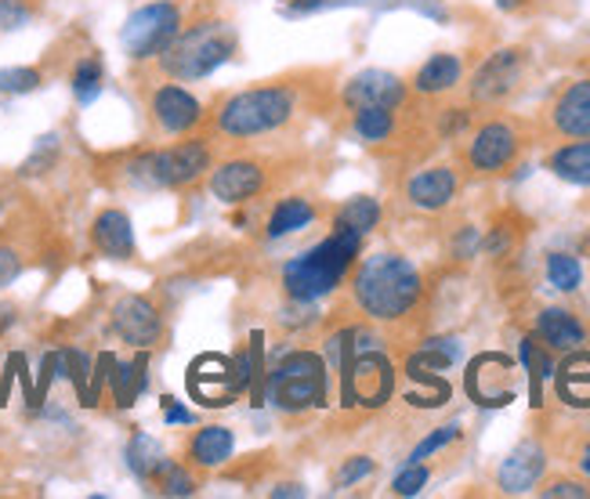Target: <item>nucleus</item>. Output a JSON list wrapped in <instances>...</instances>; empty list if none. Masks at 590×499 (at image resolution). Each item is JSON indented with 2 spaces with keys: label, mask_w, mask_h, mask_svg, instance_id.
<instances>
[{
  "label": "nucleus",
  "mask_w": 590,
  "mask_h": 499,
  "mask_svg": "<svg viewBox=\"0 0 590 499\" xmlns=\"http://www.w3.org/2000/svg\"><path fill=\"white\" fill-rule=\"evenodd\" d=\"M301 113V91L290 80H265L257 88L235 91L218 102V109L204 116L210 138L254 141L276 130H287Z\"/></svg>",
  "instance_id": "nucleus-1"
},
{
  "label": "nucleus",
  "mask_w": 590,
  "mask_h": 499,
  "mask_svg": "<svg viewBox=\"0 0 590 499\" xmlns=\"http://www.w3.org/2000/svg\"><path fill=\"white\" fill-rule=\"evenodd\" d=\"M351 293H356V304L370 318H377V323H395V318H403L417 307L424 282L406 257L373 254L359 265L356 279H351Z\"/></svg>",
  "instance_id": "nucleus-2"
},
{
  "label": "nucleus",
  "mask_w": 590,
  "mask_h": 499,
  "mask_svg": "<svg viewBox=\"0 0 590 499\" xmlns=\"http://www.w3.org/2000/svg\"><path fill=\"white\" fill-rule=\"evenodd\" d=\"M235 47H240V33H235L232 22L221 15H204V19H196L193 26L178 30V37L163 47L157 66L167 80H193L196 83L210 73H218V69L235 55Z\"/></svg>",
  "instance_id": "nucleus-3"
},
{
  "label": "nucleus",
  "mask_w": 590,
  "mask_h": 499,
  "mask_svg": "<svg viewBox=\"0 0 590 499\" xmlns=\"http://www.w3.org/2000/svg\"><path fill=\"white\" fill-rule=\"evenodd\" d=\"M362 235L345 229V224H334V232L326 235L323 243L312 246L309 254L293 257L287 268H282V287H287L290 301H319L334 287H340V279L348 276L351 260L359 257Z\"/></svg>",
  "instance_id": "nucleus-4"
},
{
  "label": "nucleus",
  "mask_w": 590,
  "mask_h": 499,
  "mask_svg": "<svg viewBox=\"0 0 590 499\" xmlns=\"http://www.w3.org/2000/svg\"><path fill=\"white\" fill-rule=\"evenodd\" d=\"M215 138L207 135H196V138H185L178 146H167V149H152V152H141L135 156V163L127 166V177L138 185V188H185V185H196L199 177L207 171H215Z\"/></svg>",
  "instance_id": "nucleus-5"
},
{
  "label": "nucleus",
  "mask_w": 590,
  "mask_h": 499,
  "mask_svg": "<svg viewBox=\"0 0 590 499\" xmlns=\"http://www.w3.org/2000/svg\"><path fill=\"white\" fill-rule=\"evenodd\" d=\"M279 182V160L262 152H240V156L218 160L210 171V193L221 204H251V199L273 193Z\"/></svg>",
  "instance_id": "nucleus-6"
},
{
  "label": "nucleus",
  "mask_w": 590,
  "mask_h": 499,
  "mask_svg": "<svg viewBox=\"0 0 590 499\" xmlns=\"http://www.w3.org/2000/svg\"><path fill=\"white\" fill-rule=\"evenodd\" d=\"M268 398L273 406L298 413V409H312L326 398V365L319 355L312 351H293L287 355L276 373L273 384H268Z\"/></svg>",
  "instance_id": "nucleus-7"
},
{
  "label": "nucleus",
  "mask_w": 590,
  "mask_h": 499,
  "mask_svg": "<svg viewBox=\"0 0 590 499\" xmlns=\"http://www.w3.org/2000/svg\"><path fill=\"white\" fill-rule=\"evenodd\" d=\"M185 26L182 22V8L171 4V0H160V4H146L138 8L131 19L124 22V51L135 58V62H146V58H160L163 47H167L178 30Z\"/></svg>",
  "instance_id": "nucleus-8"
},
{
  "label": "nucleus",
  "mask_w": 590,
  "mask_h": 499,
  "mask_svg": "<svg viewBox=\"0 0 590 499\" xmlns=\"http://www.w3.org/2000/svg\"><path fill=\"white\" fill-rule=\"evenodd\" d=\"M149 113H152V124L171 138H185L204 127V105H199L193 91L178 88V83H160V88L149 94Z\"/></svg>",
  "instance_id": "nucleus-9"
},
{
  "label": "nucleus",
  "mask_w": 590,
  "mask_h": 499,
  "mask_svg": "<svg viewBox=\"0 0 590 499\" xmlns=\"http://www.w3.org/2000/svg\"><path fill=\"white\" fill-rule=\"evenodd\" d=\"M395 387L392 365H387L381 355L373 351H359L351 355V365L345 373V398L359 402V406H384L387 395Z\"/></svg>",
  "instance_id": "nucleus-10"
},
{
  "label": "nucleus",
  "mask_w": 590,
  "mask_h": 499,
  "mask_svg": "<svg viewBox=\"0 0 590 499\" xmlns=\"http://www.w3.org/2000/svg\"><path fill=\"white\" fill-rule=\"evenodd\" d=\"M525 73V51L518 47H504L493 58L482 62V69L471 80V98L482 102V105H493V102H504L507 94L518 88V80Z\"/></svg>",
  "instance_id": "nucleus-11"
},
{
  "label": "nucleus",
  "mask_w": 590,
  "mask_h": 499,
  "mask_svg": "<svg viewBox=\"0 0 590 499\" xmlns=\"http://www.w3.org/2000/svg\"><path fill=\"white\" fill-rule=\"evenodd\" d=\"M340 102L348 109H398L406 102V83L395 73H384V69H366V73L345 83Z\"/></svg>",
  "instance_id": "nucleus-12"
},
{
  "label": "nucleus",
  "mask_w": 590,
  "mask_h": 499,
  "mask_svg": "<svg viewBox=\"0 0 590 499\" xmlns=\"http://www.w3.org/2000/svg\"><path fill=\"white\" fill-rule=\"evenodd\" d=\"M518 149H522V141H518V130L504 120H493L478 130L475 138H471L467 146V163L475 166L482 174H497L504 166H511Z\"/></svg>",
  "instance_id": "nucleus-13"
},
{
  "label": "nucleus",
  "mask_w": 590,
  "mask_h": 499,
  "mask_svg": "<svg viewBox=\"0 0 590 499\" xmlns=\"http://www.w3.org/2000/svg\"><path fill=\"white\" fill-rule=\"evenodd\" d=\"M113 329L131 344V348H152L160 340L163 323H160V312L149 297H120L113 304Z\"/></svg>",
  "instance_id": "nucleus-14"
},
{
  "label": "nucleus",
  "mask_w": 590,
  "mask_h": 499,
  "mask_svg": "<svg viewBox=\"0 0 590 499\" xmlns=\"http://www.w3.org/2000/svg\"><path fill=\"white\" fill-rule=\"evenodd\" d=\"M467 395L478 406H507L514 398L511 362L504 355H482V359H475L467 370Z\"/></svg>",
  "instance_id": "nucleus-15"
},
{
  "label": "nucleus",
  "mask_w": 590,
  "mask_h": 499,
  "mask_svg": "<svg viewBox=\"0 0 590 499\" xmlns=\"http://www.w3.org/2000/svg\"><path fill=\"white\" fill-rule=\"evenodd\" d=\"M554 130L565 138H590V80L569 83L551 105Z\"/></svg>",
  "instance_id": "nucleus-16"
},
{
  "label": "nucleus",
  "mask_w": 590,
  "mask_h": 499,
  "mask_svg": "<svg viewBox=\"0 0 590 499\" xmlns=\"http://www.w3.org/2000/svg\"><path fill=\"white\" fill-rule=\"evenodd\" d=\"M91 243L102 257L131 260L135 257V229L124 210H102L91 224Z\"/></svg>",
  "instance_id": "nucleus-17"
},
{
  "label": "nucleus",
  "mask_w": 590,
  "mask_h": 499,
  "mask_svg": "<svg viewBox=\"0 0 590 499\" xmlns=\"http://www.w3.org/2000/svg\"><path fill=\"white\" fill-rule=\"evenodd\" d=\"M544 467H547L544 449H540L536 442H522V445H514V453L504 460L497 481H500V489L507 496H522V492H529L540 481Z\"/></svg>",
  "instance_id": "nucleus-18"
},
{
  "label": "nucleus",
  "mask_w": 590,
  "mask_h": 499,
  "mask_svg": "<svg viewBox=\"0 0 590 499\" xmlns=\"http://www.w3.org/2000/svg\"><path fill=\"white\" fill-rule=\"evenodd\" d=\"M409 204L420 207V210H442L453 204L456 196V174L450 166H428V171H420L417 177L409 182Z\"/></svg>",
  "instance_id": "nucleus-19"
},
{
  "label": "nucleus",
  "mask_w": 590,
  "mask_h": 499,
  "mask_svg": "<svg viewBox=\"0 0 590 499\" xmlns=\"http://www.w3.org/2000/svg\"><path fill=\"white\" fill-rule=\"evenodd\" d=\"M536 333L547 348H558V351H580V344L587 340L583 323L572 312H565V307H547V312H540Z\"/></svg>",
  "instance_id": "nucleus-20"
},
{
  "label": "nucleus",
  "mask_w": 590,
  "mask_h": 499,
  "mask_svg": "<svg viewBox=\"0 0 590 499\" xmlns=\"http://www.w3.org/2000/svg\"><path fill=\"white\" fill-rule=\"evenodd\" d=\"M232 445L235 438L229 427H204V431L193 434V442H188V463L199 471H210V467H221L229 456H232Z\"/></svg>",
  "instance_id": "nucleus-21"
},
{
  "label": "nucleus",
  "mask_w": 590,
  "mask_h": 499,
  "mask_svg": "<svg viewBox=\"0 0 590 499\" xmlns=\"http://www.w3.org/2000/svg\"><path fill=\"white\" fill-rule=\"evenodd\" d=\"M215 373H204V365H193L188 370V391L204 402V406L218 409V406H229V384H232V365L225 359H218L215 355V365H210Z\"/></svg>",
  "instance_id": "nucleus-22"
},
{
  "label": "nucleus",
  "mask_w": 590,
  "mask_h": 499,
  "mask_svg": "<svg viewBox=\"0 0 590 499\" xmlns=\"http://www.w3.org/2000/svg\"><path fill=\"white\" fill-rule=\"evenodd\" d=\"M551 171L562 177V182L572 185H590V138L572 141V146L558 149L551 156Z\"/></svg>",
  "instance_id": "nucleus-23"
},
{
  "label": "nucleus",
  "mask_w": 590,
  "mask_h": 499,
  "mask_svg": "<svg viewBox=\"0 0 590 499\" xmlns=\"http://www.w3.org/2000/svg\"><path fill=\"white\" fill-rule=\"evenodd\" d=\"M417 91L420 94H442V91H450L460 83V58L456 55H435L428 58V62L420 66V73H417Z\"/></svg>",
  "instance_id": "nucleus-24"
},
{
  "label": "nucleus",
  "mask_w": 590,
  "mask_h": 499,
  "mask_svg": "<svg viewBox=\"0 0 590 499\" xmlns=\"http://www.w3.org/2000/svg\"><path fill=\"white\" fill-rule=\"evenodd\" d=\"M312 221H315V207L309 204V199L287 196V199H279L276 210H273V218H268V235L301 232V229H309Z\"/></svg>",
  "instance_id": "nucleus-25"
},
{
  "label": "nucleus",
  "mask_w": 590,
  "mask_h": 499,
  "mask_svg": "<svg viewBox=\"0 0 590 499\" xmlns=\"http://www.w3.org/2000/svg\"><path fill=\"white\" fill-rule=\"evenodd\" d=\"M558 391L569 406H590V355H572L558 373Z\"/></svg>",
  "instance_id": "nucleus-26"
},
{
  "label": "nucleus",
  "mask_w": 590,
  "mask_h": 499,
  "mask_svg": "<svg viewBox=\"0 0 590 499\" xmlns=\"http://www.w3.org/2000/svg\"><path fill=\"white\" fill-rule=\"evenodd\" d=\"M127 463H131V471L141 481H152L157 478V471L163 467V449L157 445V438L135 434L131 442H127Z\"/></svg>",
  "instance_id": "nucleus-27"
},
{
  "label": "nucleus",
  "mask_w": 590,
  "mask_h": 499,
  "mask_svg": "<svg viewBox=\"0 0 590 499\" xmlns=\"http://www.w3.org/2000/svg\"><path fill=\"white\" fill-rule=\"evenodd\" d=\"M377 221H381V204L370 199V196H356V199H348V204L337 210L334 224H345V229L366 235L370 229H377Z\"/></svg>",
  "instance_id": "nucleus-28"
},
{
  "label": "nucleus",
  "mask_w": 590,
  "mask_h": 499,
  "mask_svg": "<svg viewBox=\"0 0 590 499\" xmlns=\"http://www.w3.org/2000/svg\"><path fill=\"white\" fill-rule=\"evenodd\" d=\"M102 80H105V69H102V62H99V55L80 58L77 69H73V94H77V102L88 105V102L99 98Z\"/></svg>",
  "instance_id": "nucleus-29"
},
{
  "label": "nucleus",
  "mask_w": 590,
  "mask_h": 499,
  "mask_svg": "<svg viewBox=\"0 0 590 499\" xmlns=\"http://www.w3.org/2000/svg\"><path fill=\"white\" fill-rule=\"evenodd\" d=\"M152 485H157L163 496H193V492H196L193 471L182 467V463H174V460H163V467L157 471Z\"/></svg>",
  "instance_id": "nucleus-30"
},
{
  "label": "nucleus",
  "mask_w": 590,
  "mask_h": 499,
  "mask_svg": "<svg viewBox=\"0 0 590 499\" xmlns=\"http://www.w3.org/2000/svg\"><path fill=\"white\" fill-rule=\"evenodd\" d=\"M395 116L392 109H356V135L362 141H384L392 138Z\"/></svg>",
  "instance_id": "nucleus-31"
},
{
  "label": "nucleus",
  "mask_w": 590,
  "mask_h": 499,
  "mask_svg": "<svg viewBox=\"0 0 590 499\" xmlns=\"http://www.w3.org/2000/svg\"><path fill=\"white\" fill-rule=\"evenodd\" d=\"M547 279H551V287H558V290H576L580 287V279H583V268H580V260L569 257V254H551L547 257Z\"/></svg>",
  "instance_id": "nucleus-32"
},
{
  "label": "nucleus",
  "mask_w": 590,
  "mask_h": 499,
  "mask_svg": "<svg viewBox=\"0 0 590 499\" xmlns=\"http://www.w3.org/2000/svg\"><path fill=\"white\" fill-rule=\"evenodd\" d=\"M41 88V73L30 66L0 69V94H30Z\"/></svg>",
  "instance_id": "nucleus-33"
},
{
  "label": "nucleus",
  "mask_w": 590,
  "mask_h": 499,
  "mask_svg": "<svg viewBox=\"0 0 590 499\" xmlns=\"http://www.w3.org/2000/svg\"><path fill=\"white\" fill-rule=\"evenodd\" d=\"M37 15L33 0H0V30H22L26 22Z\"/></svg>",
  "instance_id": "nucleus-34"
},
{
  "label": "nucleus",
  "mask_w": 590,
  "mask_h": 499,
  "mask_svg": "<svg viewBox=\"0 0 590 499\" xmlns=\"http://www.w3.org/2000/svg\"><path fill=\"white\" fill-rule=\"evenodd\" d=\"M522 362H525L529 376H533V398L540 406V380L551 373V359L536 348V340H522Z\"/></svg>",
  "instance_id": "nucleus-35"
},
{
  "label": "nucleus",
  "mask_w": 590,
  "mask_h": 499,
  "mask_svg": "<svg viewBox=\"0 0 590 499\" xmlns=\"http://www.w3.org/2000/svg\"><path fill=\"white\" fill-rule=\"evenodd\" d=\"M55 160H58V138H55V135H47V138L37 141L33 156H30L26 163H22V174H44Z\"/></svg>",
  "instance_id": "nucleus-36"
},
{
  "label": "nucleus",
  "mask_w": 590,
  "mask_h": 499,
  "mask_svg": "<svg viewBox=\"0 0 590 499\" xmlns=\"http://www.w3.org/2000/svg\"><path fill=\"white\" fill-rule=\"evenodd\" d=\"M456 423H446V427H439V431H431L428 438H424V442L417 445V449H413V463H420V460H428L431 453H439V449H446V445H450V442H456Z\"/></svg>",
  "instance_id": "nucleus-37"
},
{
  "label": "nucleus",
  "mask_w": 590,
  "mask_h": 499,
  "mask_svg": "<svg viewBox=\"0 0 590 499\" xmlns=\"http://www.w3.org/2000/svg\"><path fill=\"white\" fill-rule=\"evenodd\" d=\"M424 485H428V467H420V463H409L403 474H395L392 492L395 496H417Z\"/></svg>",
  "instance_id": "nucleus-38"
},
{
  "label": "nucleus",
  "mask_w": 590,
  "mask_h": 499,
  "mask_svg": "<svg viewBox=\"0 0 590 499\" xmlns=\"http://www.w3.org/2000/svg\"><path fill=\"white\" fill-rule=\"evenodd\" d=\"M366 474H373V460L370 456H351V460H345V467L337 471V485L340 489H348V485L362 481Z\"/></svg>",
  "instance_id": "nucleus-39"
},
{
  "label": "nucleus",
  "mask_w": 590,
  "mask_h": 499,
  "mask_svg": "<svg viewBox=\"0 0 590 499\" xmlns=\"http://www.w3.org/2000/svg\"><path fill=\"white\" fill-rule=\"evenodd\" d=\"M19 271H22V257H19V250L0 246V287H11V282L19 279Z\"/></svg>",
  "instance_id": "nucleus-40"
},
{
  "label": "nucleus",
  "mask_w": 590,
  "mask_h": 499,
  "mask_svg": "<svg viewBox=\"0 0 590 499\" xmlns=\"http://www.w3.org/2000/svg\"><path fill=\"white\" fill-rule=\"evenodd\" d=\"M547 499H583V496H590V489L587 485H580V481H565V478H558V481H551L547 489H540Z\"/></svg>",
  "instance_id": "nucleus-41"
},
{
  "label": "nucleus",
  "mask_w": 590,
  "mask_h": 499,
  "mask_svg": "<svg viewBox=\"0 0 590 499\" xmlns=\"http://www.w3.org/2000/svg\"><path fill=\"white\" fill-rule=\"evenodd\" d=\"M163 420L167 423H193V413L182 409L174 398H163Z\"/></svg>",
  "instance_id": "nucleus-42"
},
{
  "label": "nucleus",
  "mask_w": 590,
  "mask_h": 499,
  "mask_svg": "<svg viewBox=\"0 0 590 499\" xmlns=\"http://www.w3.org/2000/svg\"><path fill=\"white\" fill-rule=\"evenodd\" d=\"M11 326H15V307H11V304H0V333H8Z\"/></svg>",
  "instance_id": "nucleus-43"
},
{
  "label": "nucleus",
  "mask_w": 590,
  "mask_h": 499,
  "mask_svg": "<svg viewBox=\"0 0 590 499\" xmlns=\"http://www.w3.org/2000/svg\"><path fill=\"white\" fill-rule=\"evenodd\" d=\"M456 250H460V254H464V257H471V250H475V232H464V235H460V243H456Z\"/></svg>",
  "instance_id": "nucleus-44"
},
{
  "label": "nucleus",
  "mask_w": 590,
  "mask_h": 499,
  "mask_svg": "<svg viewBox=\"0 0 590 499\" xmlns=\"http://www.w3.org/2000/svg\"><path fill=\"white\" fill-rule=\"evenodd\" d=\"M276 496H304V489H301V485H279Z\"/></svg>",
  "instance_id": "nucleus-45"
},
{
  "label": "nucleus",
  "mask_w": 590,
  "mask_h": 499,
  "mask_svg": "<svg viewBox=\"0 0 590 499\" xmlns=\"http://www.w3.org/2000/svg\"><path fill=\"white\" fill-rule=\"evenodd\" d=\"M497 4H500L504 11H514L518 4H522V0H497Z\"/></svg>",
  "instance_id": "nucleus-46"
},
{
  "label": "nucleus",
  "mask_w": 590,
  "mask_h": 499,
  "mask_svg": "<svg viewBox=\"0 0 590 499\" xmlns=\"http://www.w3.org/2000/svg\"><path fill=\"white\" fill-rule=\"evenodd\" d=\"M580 467L590 474V442H587V449H583V460H580Z\"/></svg>",
  "instance_id": "nucleus-47"
}]
</instances>
